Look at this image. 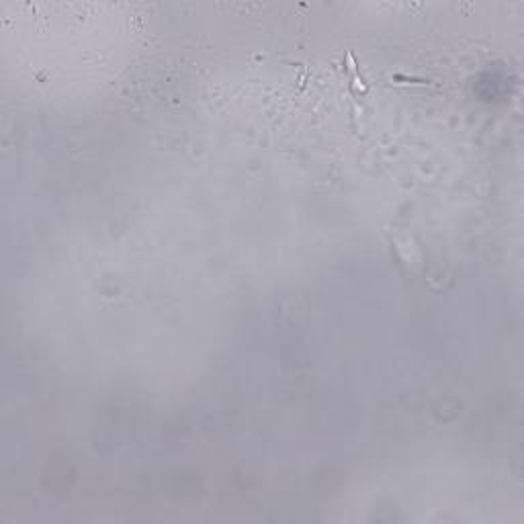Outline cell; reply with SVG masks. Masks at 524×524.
<instances>
[{"instance_id": "6da1fadb", "label": "cell", "mask_w": 524, "mask_h": 524, "mask_svg": "<svg viewBox=\"0 0 524 524\" xmlns=\"http://www.w3.org/2000/svg\"><path fill=\"white\" fill-rule=\"evenodd\" d=\"M348 64H350V72H352V86H354L356 90L365 92V90H367V86H365V80H363L361 76H358V68H356V64H354L352 53H348Z\"/></svg>"}]
</instances>
